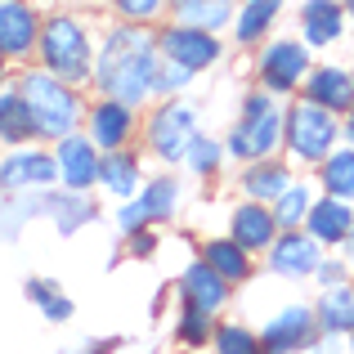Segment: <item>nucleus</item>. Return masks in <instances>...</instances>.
Masks as SVG:
<instances>
[{
  "label": "nucleus",
  "instance_id": "obj_13",
  "mask_svg": "<svg viewBox=\"0 0 354 354\" xmlns=\"http://www.w3.org/2000/svg\"><path fill=\"white\" fill-rule=\"evenodd\" d=\"M54 162H59V180H63V189L86 193L90 184H99V148H95V139L63 135V139H59V148H54Z\"/></svg>",
  "mask_w": 354,
  "mask_h": 354
},
{
  "label": "nucleus",
  "instance_id": "obj_8",
  "mask_svg": "<svg viewBox=\"0 0 354 354\" xmlns=\"http://www.w3.org/2000/svg\"><path fill=\"white\" fill-rule=\"evenodd\" d=\"M175 202H180V184H175L171 175L148 180L144 189H139L135 198H126V207L117 211V229L130 238V234H139V229H148V225H162V220L175 216Z\"/></svg>",
  "mask_w": 354,
  "mask_h": 354
},
{
  "label": "nucleus",
  "instance_id": "obj_11",
  "mask_svg": "<svg viewBox=\"0 0 354 354\" xmlns=\"http://www.w3.org/2000/svg\"><path fill=\"white\" fill-rule=\"evenodd\" d=\"M301 95L310 99V104L337 113V117H350L354 113V68H346V63H319V68L305 77Z\"/></svg>",
  "mask_w": 354,
  "mask_h": 354
},
{
  "label": "nucleus",
  "instance_id": "obj_24",
  "mask_svg": "<svg viewBox=\"0 0 354 354\" xmlns=\"http://www.w3.org/2000/svg\"><path fill=\"white\" fill-rule=\"evenodd\" d=\"M171 14H175V23L220 32V27L234 23L238 9H234V0H171Z\"/></svg>",
  "mask_w": 354,
  "mask_h": 354
},
{
  "label": "nucleus",
  "instance_id": "obj_40",
  "mask_svg": "<svg viewBox=\"0 0 354 354\" xmlns=\"http://www.w3.org/2000/svg\"><path fill=\"white\" fill-rule=\"evenodd\" d=\"M346 5V32H350V41H354V0H341Z\"/></svg>",
  "mask_w": 354,
  "mask_h": 354
},
{
  "label": "nucleus",
  "instance_id": "obj_14",
  "mask_svg": "<svg viewBox=\"0 0 354 354\" xmlns=\"http://www.w3.org/2000/svg\"><path fill=\"white\" fill-rule=\"evenodd\" d=\"M59 180V162L45 153H36V148H27V153H14L0 162V189L5 193H32V189H50V184Z\"/></svg>",
  "mask_w": 354,
  "mask_h": 354
},
{
  "label": "nucleus",
  "instance_id": "obj_6",
  "mask_svg": "<svg viewBox=\"0 0 354 354\" xmlns=\"http://www.w3.org/2000/svg\"><path fill=\"white\" fill-rule=\"evenodd\" d=\"M256 72H260V90H269V95H292V90H301L305 86V77L314 72V63H310V45L301 41V36H278V41H269L265 50H260V63H256Z\"/></svg>",
  "mask_w": 354,
  "mask_h": 354
},
{
  "label": "nucleus",
  "instance_id": "obj_34",
  "mask_svg": "<svg viewBox=\"0 0 354 354\" xmlns=\"http://www.w3.org/2000/svg\"><path fill=\"white\" fill-rule=\"evenodd\" d=\"M117 5V14L126 18V23H153V18H162V9L171 5V0H113Z\"/></svg>",
  "mask_w": 354,
  "mask_h": 354
},
{
  "label": "nucleus",
  "instance_id": "obj_3",
  "mask_svg": "<svg viewBox=\"0 0 354 354\" xmlns=\"http://www.w3.org/2000/svg\"><path fill=\"white\" fill-rule=\"evenodd\" d=\"M45 59V72L63 77L68 86H81V81L95 77V41L81 27V18L72 14H54L41 23V41H36Z\"/></svg>",
  "mask_w": 354,
  "mask_h": 354
},
{
  "label": "nucleus",
  "instance_id": "obj_4",
  "mask_svg": "<svg viewBox=\"0 0 354 354\" xmlns=\"http://www.w3.org/2000/svg\"><path fill=\"white\" fill-rule=\"evenodd\" d=\"M283 126H287V108L278 104V95L256 90V95L242 99V117H238L234 135H229V153L238 162H265L283 144Z\"/></svg>",
  "mask_w": 354,
  "mask_h": 354
},
{
  "label": "nucleus",
  "instance_id": "obj_41",
  "mask_svg": "<svg viewBox=\"0 0 354 354\" xmlns=\"http://www.w3.org/2000/svg\"><path fill=\"white\" fill-rule=\"evenodd\" d=\"M350 350H354V332H350Z\"/></svg>",
  "mask_w": 354,
  "mask_h": 354
},
{
  "label": "nucleus",
  "instance_id": "obj_38",
  "mask_svg": "<svg viewBox=\"0 0 354 354\" xmlns=\"http://www.w3.org/2000/svg\"><path fill=\"white\" fill-rule=\"evenodd\" d=\"M341 139H346V144L354 148V113H350L346 121H341Z\"/></svg>",
  "mask_w": 354,
  "mask_h": 354
},
{
  "label": "nucleus",
  "instance_id": "obj_29",
  "mask_svg": "<svg viewBox=\"0 0 354 354\" xmlns=\"http://www.w3.org/2000/svg\"><path fill=\"white\" fill-rule=\"evenodd\" d=\"M310 207H314L310 184H296V180H292V189H287L283 198L274 202V220H278V229H301V225H305V216H310Z\"/></svg>",
  "mask_w": 354,
  "mask_h": 354
},
{
  "label": "nucleus",
  "instance_id": "obj_7",
  "mask_svg": "<svg viewBox=\"0 0 354 354\" xmlns=\"http://www.w3.org/2000/svg\"><path fill=\"white\" fill-rule=\"evenodd\" d=\"M193 135H198V108L193 104H162L153 117H148V148H153L162 162H184Z\"/></svg>",
  "mask_w": 354,
  "mask_h": 354
},
{
  "label": "nucleus",
  "instance_id": "obj_12",
  "mask_svg": "<svg viewBox=\"0 0 354 354\" xmlns=\"http://www.w3.org/2000/svg\"><path fill=\"white\" fill-rule=\"evenodd\" d=\"M323 260V242H314L305 229H283L278 242H269V269L283 278H314Z\"/></svg>",
  "mask_w": 354,
  "mask_h": 354
},
{
  "label": "nucleus",
  "instance_id": "obj_17",
  "mask_svg": "<svg viewBox=\"0 0 354 354\" xmlns=\"http://www.w3.org/2000/svg\"><path fill=\"white\" fill-rule=\"evenodd\" d=\"M346 36V5L341 0H305L301 5V41L310 50H332Z\"/></svg>",
  "mask_w": 354,
  "mask_h": 354
},
{
  "label": "nucleus",
  "instance_id": "obj_30",
  "mask_svg": "<svg viewBox=\"0 0 354 354\" xmlns=\"http://www.w3.org/2000/svg\"><path fill=\"white\" fill-rule=\"evenodd\" d=\"M27 296L45 310V319H50V323L72 319V301L59 292V283H50V278H32V283H27Z\"/></svg>",
  "mask_w": 354,
  "mask_h": 354
},
{
  "label": "nucleus",
  "instance_id": "obj_36",
  "mask_svg": "<svg viewBox=\"0 0 354 354\" xmlns=\"http://www.w3.org/2000/svg\"><path fill=\"white\" fill-rule=\"evenodd\" d=\"M346 278H350V260L346 256H323L319 260V269H314V283H319V287H337V283H346Z\"/></svg>",
  "mask_w": 354,
  "mask_h": 354
},
{
  "label": "nucleus",
  "instance_id": "obj_35",
  "mask_svg": "<svg viewBox=\"0 0 354 354\" xmlns=\"http://www.w3.org/2000/svg\"><path fill=\"white\" fill-rule=\"evenodd\" d=\"M189 81H193L189 68H180V63L162 59V68H157V95H175V90H184Z\"/></svg>",
  "mask_w": 354,
  "mask_h": 354
},
{
  "label": "nucleus",
  "instance_id": "obj_31",
  "mask_svg": "<svg viewBox=\"0 0 354 354\" xmlns=\"http://www.w3.org/2000/svg\"><path fill=\"white\" fill-rule=\"evenodd\" d=\"M216 354H265L260 350V337L242 323H220L216 328Z\"/></svg>",
  "mask_w": 354,
  "mask_h": 354
},
{
  "label": "nucleus",
  "instance_id": "obj_16",
  "mask_svg": "<svg viewBox=\"0 0 354 354\" xmlns=\"http://www.w3.org/2000/svg\"><path fill=\"white\" fill-rule=\"evenodd\" d=\"M41 41V18L23 0H0V54L5 59H23Z\"/></svg>",
  "mask_w": 354,
  "mask_h": 354
},
{
  "label": "nucleus",
  "instance_id": "obj_23",
  "mask_svg": "<svg viewBox=\"0 0 354 354\" xmlns=\"http://www.w3.org/2000/svg\"><path fill=\"white\" fill-rule=\"evenodd\" d=\"M278 14H283V0H242L229 27H234L238 45H256V41L269 36V27L278 23Z\"/></svg>",
  "mask_w": 354,
  "mask_h": 354
},
{
  "label": "nucleus",
  "instance_id": "obj_25",
  "mask_svg": "<svg viewBox=\"0 0 354 354\" xmlns=\"http://www.w3.org/2000/svg\"><path fill=\"white\" fill-rule=\"evenodd\" d=\"M99 184H104L108 193H117V198H135V189H144V184H139V157L126 153V148L104 153L99 157Z\"/></svg>",
  "mask_w": 354,
  "mask_h": 354
},
{
  "label": "nucleus",
  "instance_id": "obj_15",
  "mask_svg": "<svg viewBox=\"0 0 354 354\" xmlns=\"http://www.w3.org/2000/svg\"><path fill=\"white\" fill-rule=\"evenodd\" d=\"M86 126H90L95 148L117 153V148H126L130 135H135V108H130V104H117V99H99V104L86 113Z\"/></svg>",
  "mask_w": 354,
  "mask_h": 354
},
{
  "label": "nucleus",
  "instance_id": "obj_19",
  "mask_svg": "<svg viewBox=\"0 0 354 354\" xmlns=\"http://www.w3.org/2000/svg\"><path fill=\"white\" fill-rule=\"evenodd\" d=\"M278 234V220H274V207L269 202H242V207L234 211V220H229V238L238 242V247L247 251H265L269 242H274Z\"/></svg>",
  "mask_w": 354,
  "mask_h": 354
},
{
  "label": "nucleus",
  "instance_id": "obj_42",
  "mask_svg": "<svg viewBox=\"0 0 354 354\" xmlns=\"http://www.w3.org/2000/svg\"><path fill=\"white\" fill-rule=\"evenodd\" d=\"M0 59H5V54H0Z\"/></svg>",
  "mask_w": 354,
  "mask_h": 354
},
{
  "label": "nucleus",
  "instance_id": "obj_18",
  "mask_svg": "<svg viewBox=\"0 0 354 354\" xmlns=\"http://www.w3.org/2000/svg\"><path fill=\"white\" fill-rule=\"evenodd\" d=\"M305 234H310L314 242H323V247H341L346 242V234L354 229V207L350 202H341V198H314V207H310V216H305Z\"/></svg>",
  "mask_w": 354,
  "mask_h": 354
},
{
  "label": "nucleus",
  "instance_id": "obj_20",
  "mask_svg": "<svg viewBox=\"0 0 354 354\" xmlns=\"http://www.w3.org/2000/svg\"><path fill=\"white\" fill-rule=\"evenodd\" d=\"M180 287H184V305H198V310H207V314H220L225 301H229V283L207 265V260H193V265L184 269Z\"/></svg>",
  "mask_w": 354,
  "mask_h": 354
},
{
  "label": "nucleus",
  "instance_id": "obj_33",
  "mask_svg": "<svg viewBox=\"0 0 354 354\" xmlns=\"http://www.w3.org/2000/svg\"><path fill=\"white\" fill-rule=\"evenodd\" d=\"M211 319H216V314L198 310V305H184V319H180V341H184V346H207V337H211Z\"/></svg>",
  "mask_w": 354,
  "mask_h": 354
},
{
  "label": "nucleus",
  "instance_id": "obj_2",
  "mask_svg": "<svg viewBox=\"0 0 354 354\" xmlns=\"http://www.w3.org/2000/svg\"><path fill=\"white\" fill-rule=\"evenodd\" d=\"M18 90H23L27 113L36 121V135L54 139V144H59L63 135H77L81 117H86V104H81L77 86H68V81L54 77V72H27V77L18 81Z\"/></svg>",
  "mask_w": 354,
  "mask_h": 354
},
{
  "label": "nucleus",
  "instance_id": "obj_9",
  "mask_svg": "<svg viewBox=\"0 0 354 354\" xmlns=\"http://www.w3.org/2000/svg\"><path fill=\"white\" fill-rule=\"evenodd\" d=\"M157 50H162V59L180 63V68H189V72H207L211 63H220L225 45H220L216 32H207V27L171 23L162 36H157Z\"/></svg>",
  "mask_w": 354,
  "mask_h": 354
},
{
  "label": "nucleus",
  "instance_id": "obj_28",
  "mask_svg": "<svg viewBox=\"0 0 354 354\" xmlns=\"http://www.w3.org/2000/svg\"><path fill=\"white\" fill-rule=\"evenodd\" d=\"M36 135V121L32 113H27V99L23 90H0V139L5 144H23V139Z\"/></svg>",
  "mask_w": 354,
  "mask_h": 354
},
{
  "label": "nucleus",
  "instance_id": "obj_1",
  "mask_svg": "<svg viewBox=\"0 0 354 354\" xmlns=\"http://www.w3.org/2000/svg\"><path fill=\"white\" fill-rule=\"evenodd\" d=\"M157 68H162V50L157 36H148L139 23H121L99 41L95 59V86L104 99L139 108L148 95H157Z\"/></svg>",
  "mask_w": 354,
  "mask_h": 354
},
{
  "label": "nucleus",
  "instance_id": "obj_26",
  "mask_svg": "<svg viewBox=\"0 0 354 354\" xmlns=\"http://www.w3.org/2000/svg\"><path fill=\"white\" fill-rule=\"evenodd\" d=\"M202 260H207V265L216 269V274L225 278L229 287L242 283V278L251 274V251H247V247H238L234 238H211L207 247H202Z\"/></svg>",
  "mask_w": 354,
  "mask_h": 354
},
{
  "label": "nucleus",
  "instance_id": "obj_37",
  "mask_svg": "<svg viewBox=\"0 0 354 354\" xmlns=\"http://www.w3.org/2000/svg\"><path fill=\"white\" fill-rule=\"evenodd\" d=\"M153 247H157V238L148 234V229H139V234H130V251H135V256H153Z\"/></svg>",
  "mask_w": 354,
  "mask_h": 354
},
{
  "label": "nucleus",
  "instance_id": "obj_21",
  "mask_svg": "<svg viewBox=\"0 0 354 354\" xmlns=\"http://www.w3.org/2000/svg\"><path fill=\"white\" fill-rule=\"evenodd\" d=\"M314 319H319L323 337H350L354 332V283L350 278L337 287H323L319 305H314Z\"/></svg>",
  "mask_w": 354,
  "mask_h": 354
},
{
  "label": "nucleus",
  "instance_id": "obj_5",
  "mask_svg": "<svg viewBox=\"0 0 354 354\" xmlns=\"http://www.w3.org/2000/svg\"><path fill=\"white\" fill-rule=\"evenodd\" d=\"M283 144L301 166H323L332 148H341V117L310 104V99H301V104L287 108Z\"/></svg>",
  "mask_w": 354,
  "mask_h": 354
},
{
  "label": "nucleus",
  "instance_id": "obj_27",
  "mask_svg": "<svg viewBox=\"0 0 354 354\" xmlns=\"http://www.w3.org/2000/svg\"><path fill=\"white\" fill-rule=\"evenodd\" d=\"M319 184H323L328 198H341V202L354 207V148L350 144L328 153V162L319 166Z\"/></svg>",
  "mask_w": 354,
  "mask_h": 354
},
{
  "label": "nucleus",
  "instance_id": "obj_10",
  "mask_svg": "<svg viewBox=\"0 0 354 354\" xmlns=\"http://www.w3.org/2000/svg\"><path fill=\"white\" fill-rule=\"evenodd\" d=\"M314 341H319V319H314V310H305V305L278 310L274 319L265 323V332H260V350L265 354H296V350H310Z\"/></svg>",
  "mask_w": 354,
  "mask_h": 354
},
{
  "label": "nucleus",
  "instance_id": "obj_39",
  "mask_svg": "<svg viewBox=\"0 0 354 354\" xmlns=\"http://www.w3.org/2000/svg\"><path fill=\"white\" fill-rule=\"evenodd\" d=\"M341 256H346V260H350V269H354V229L346 234V242H341Z\"/></svg>",
  "mask_w": 354,
  "mask_h": 354
},
{
  "label": "nucleus",
  "instance_id": "obj_32",
  "mask_svg": "<svg viewBox=\"0 0 354 354\" xmlns=\"http://www.w3.org/2000/svg\"><path fill=\"white\" fill-rule=\"evenodd\" d=\"M220 157H225V148H220L216 139L193 135V144H189V153H184V162H189L193 175H216V171H220Z\"/></svg>",
  "mask_w": 354,
  "mask_h": 354
},
{
  "label": "nucleus",
  "instance_id": "obj_22",
  "mask_svg": "<svg viewBox=\"0 0 354 354\" xmlns=\"http://www.w3.org/2000/svg\"><path fill=\"white\" fill-rule=\"evenodd\" d=\"M292 189V171H287L278 157H265V162H251L247 171H242V193H247L251 202H269L274 207L283 193Z\"/></svg>",
  "mask_w": 354,
  "mask_h": 354
}]
</instances>
